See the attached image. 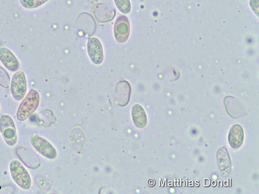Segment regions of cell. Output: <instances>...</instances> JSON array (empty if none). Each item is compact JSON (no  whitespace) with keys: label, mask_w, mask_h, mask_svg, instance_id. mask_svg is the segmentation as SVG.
<instances>
[{"label":"cell","mask_w":259,"mask_h":194,"mask_svg":"<svg viewBox=\"0 0 259 194\" xmlns=\"http://www.w3.org/2000/svg\"><path fill=\"white\" fill-rule=\"evenodd\" d=\"M39 103V93L31 89L19 106L17 113V119L21 122L26 120L36 110Z\"/></svg>","instance_id":"cell-1"},{"label":"cell","mask_w":259,"mask_h":194,"mask_svg":"<svg viewBox=\"0 0 259 194\" xmlns=\"http://www.w3.org/2000/svg\"><path fill=\"white\" fill-rule=\"evenodd\" d=\"M11 176L15 182L21 188L28 189L32 181L28 171L19 161L14 160L10 166Z\"/></svg>","instance_id":"cell-2"},{"label":"cell","mask_w":259,"mask_h":194,"mask_svg":"<svg viewBox=\"0 0 259 194\" xmlns=\"http://www.w3.org/2000/svg\"><path fill=\"white\" fill-rule=\"evenodd\" d=\"M27 90V81L25 74L21 71H17L11 82L12 95L16 100L19 101L25 98Z\"/></svg>","instance_id":"cell-3"},{"label":"cell","mask_w":259,"mask_h":194,"mask_svg":"<svg viewBox=\"0 0 259 194\" xmlns=\"http://www.w3.org/2000/svg\"><path fill=\"white\" fill-rule=\"evenodd\" d=\"M0 131L6 142L10 146H14L17 141L16 126L13 120L8 115L0 119Z\"/></svg>","instance_id":"cell-4"},{"label":"cell","mask_w":259,"mask_h":194,"mask_svg":"<svg viewBox=\"0 0 259 194\" xmlns=\"http://www.w3.org/2000/svg\"><path fill=\"white\" fill-rule=\"evenodd\" d=\"M30 142L37 152L46 158L54 159L57 157L55 148L46 139L35 134L31 136Z\"/></svg>","instance_id":"cell-5"},{"label":"cell","mask_w":259,"mask_h":194,"mask_svg":"<svg viewBox=\"0 0 259 194\" xmlns=\"http://www.w3.org/2000/svg\"><path fill=\"white\" fill-rule=\"evenodd\" d=\"M93 12L98 22L103 23L111 21L115 17V9L106 4H98L94 6Z\"/></svg>","instance_id":"cell-6"},{"label":"cell","mask_w":259,"mask_h":194,"mask_svg":"<svg viewBox=\"0 0 259 194\" xmlns=\"http://www.w3.org/2000/svg\"><path fill=\"white\" fill-rule=\"evenodd\" d=\"M131 32V27L128 19L124 16L119 17L114 26V35L117 41L124 43L128 39Z\"/></svg>","instance_id":"cell-7"},{"label":"cell","mask_w":259,"mask_h":194,"mask_svg":"<svg viewBox=\"0 0 259 194\" xmlns=\"http://www.w3.org/2000/svg\"><path fill=\"white\" fill-rule=\"evenodd\" d=\"M88 52L92 61L96 65L101 64L104 60L103 47L100 41L96 37L90 38L88 42Z\"/></svg>","instance_id":"cell-8"},{"label":"cell","mask_w":259,"mask_h":194,"mask_svg":"<svg viewBox=\"0 0 259 194\" xmlns=\"http://www.w3.org/2000/svg\"><path fill=\"white\" fill-rule=\"evenodd\" d=\"M217 161L222 176L225 178L229 177L231 172L232 164L229 153L225 147L219 150Z\"/></svg>","instance_id":"cell-9"},{"label":"cell","mask_w":259,"mask_h":194,"mask_svg":"<svg viewBox=\"0 0 259 194\" xmlns=\"http://www.w3.org/2000/svg\"><path fill=\"white\" fill-rule=\"evenodd\" d=\"M0 61L11 72H17L19 69L20 64L17 58L7 47L0 48Z\"/></svg>","instance_id":"cell-10"},{"label":"cell","mask_w":259,"mask_h":194,"mask_svg":"<svg viewBox=\"0 0 259 194\" xmlns=\"http://www.w3.org/2000/svg\"><path fill=\"white\" fill-rule=\"evenodd\" d=\"M131 91V86L127 81L122 80L117 83L116 87V99L119 106L123 107L128 104Z\"/></svg>","instance_id":"cell-11"},{"label":"cell","mask_w":259,"mask_h":194,"mask_svg":"<svg viewBox=\"0 0 259 194\" xmlns=\"http://www.w3.org/2000/svg\"><path fill=\"white\" fill-rule=\"evenodd\" d=\"M244 139V132L242 126L235 124L230 129L228 140L231 147L234 149H239L242 145Z\"/></svg>","instance_id":"cell-12"},{"label":"cell","mask_w":259,"mask_h":194,"mask_svg":"<svg viewBox=\"0 0 259 194\" xmlns=\"http://www.w3.org/2000/svg\"><path fill=\"white\" fill-rule=\"evenodd\" d=\"M132 117L135 125L139 128H145L147 123L146 114L142 106L135 105L132 109Z\"/></svg>","instance_id":"cell-13"},{"label":"cell","mask_w":259,"mask_h":194,"mask_svg":"<svg viewBox=\"0 0 259 194\" xmlns=\"http://www.w3.org/2000/svg\"><path fill=\"white\" fill-rule=\"evenodd\" d=\"M49 1V0H20V3L25 9H34L41 7Z\"/></svg>","instance_id":"cell-14"},{"label":"cell","mask_w":259,"mask_h":194,"mask_svg":"<svg viewBox=\"0 0 259 194\" xmlns=\"http://www.w3.org/2000/svg\"><path fill=\"white\" fill-rule=\"evenodd\" d=\"M115 4L119 11L123 14H127L132 10L131 0H114Z\"/></svg>","instance_id":"cell-15"},{"label":"cell","mask_w":259,"mask_h":194,"mask_svg":"<svg viewBox=\"0 0 259 194\" xmlns=\"http://www.w3.org/2000/svg\"><path fill=\"white\" fill-rule=\"evenodd\" d=\"M11 83L10 77L7 71L0 67V86L4 88L8 89Z\"/></svg>","instance_id":"cell-16"},{"label":"cell","mask_w":259,"mask_h":194,"mask_svg":"<svg viewBox=\"0 0 259 194\" xmlns=\"http://www.w3.org/2000/svg\"><path fill=\"white\" fill-rule=\"evenodd\" d=\"M250 5L252 10L256 13L258 14V0H250Z\"/></svg>","instance_id":"cell-17"},{"label":"cell","mask_w":259,"mask_h":194,"mask_svg":"<svg viewBox=\"0 0 259 194\" xmlns=\"http://www.w3.org/2000/svg\"><path fill=\"white\" fill-rule=\"evenodd\" d=\"M88 1L90 3L95 4V3H97L98 1V0H88Z\"/></svg>","instance_id":"cell-18"}]
</instances>
